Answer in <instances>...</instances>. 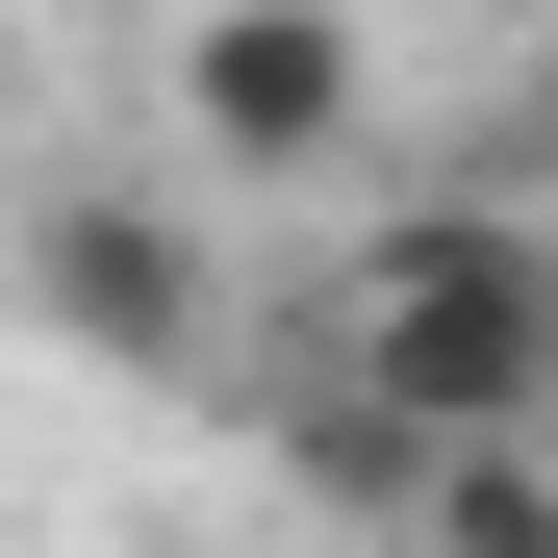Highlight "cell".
<instances>
[{"instance_id": "cell-1", "label": "cell", "mask_w": 558, "mask_h": 558, "mask_svg": "<svg viewBox=\"0 0 558 558\" xmlns=\"http://www.w3.org/2000/svg\"><path fill=\"white\" fill-rule=\"evenodd\" d=\"M330 381L381 407L407 457H533L558 432V229L533 204H381L330 254Z\"/></svg>"}, {"instance_id": "cell-2", "label": "cell", "mask_w": 558, "mask_h": 558, "mask_svg": "<svg viewBox=\"0 0 558 558\" xmlns=\"http://www.w3.org/2000/svg\"><path fill=\"white\" fill-rule=\"evenodd\" d=\"M355 102H381L355 0H204V26H178V128H204L229 178H330Z\"/></svg>"}, {"instance_id": "cell-3", "label": "cell", "mask_w": 558, "mask_h": 558, "mask_svg": "<svg viewBox=\"0 0 558 558\" xmlns=\"http://www.w3.org/2000/svg\"><path fill=\"white\" fill-rule=\"evenodd\" d=\"M26 305L76 355H204V229L128 204V178H51V204H26Z\"/></svg>"}, {"instance_id": "cell-4", "label": "cell", "mask_w": 558, "mask_h": 558, "mask_svg": "<svg viewBox=\"0 0 558 558\" xmlns=\"http://www.w3.org/2000/svg\"><path fill=\"white\" fill-rule=\"evenodd\" d=\"M381 558H558V457H432Z\"/></svg>"}, {"instance_id": "cell-5", "label": "cell", "mask_w": 558, "mask_h": 558, "mask_svg": "<svg viewBox=\"0 0 558 558\" xmlns=\"http://www.w3.org/2000/svg\"><path fill=\"white\" fill-rule=\"evenodd\" d=\"M533 457H558V432H533Z\"/></svg>"}]
</instances>
